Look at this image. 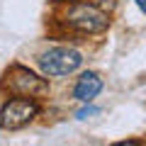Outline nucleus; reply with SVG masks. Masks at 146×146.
<instances>
[{
    "mask_svg": "<svg viewBox=\"0 0 146 146\" xmlns=\"http://www.w3.org/2000/svg\"><path fill=\"white\" fill-rule=\"evenodd\" d=\"M3 88L12 95H20V98H34V95H44L49 90V83L39 76L29 71V68L22 66H12L5 73V80H3Z\"/></svg>",
    "mask_w": 146,
    "mask_h": 146,
    "instance_id": "nucleus-1",
    "label": "nucleus"
},
{
    "mask_svg": "<svg viewBox=\"0 0 146 146\" xmlns=\"http://www.w3.org/2000/svg\"><path fill=\"white\" fill-rule=\"evenodd\" d=\"M83 63V56H80L76 49H68V46H58L46 51L42 58H39V66L46 76H68L73 73L76 68Z\"/></svg>",
    "mask_w": 146,
    "mask_h": 146,
    "instance_id": "nucleus-2",
    "label": "nucleus"
},
{
    "mask_svg": "<svg viewBox=\"0 0 146 146\" xmlns=\"http://www.w3.org/2000/svg\"><path fill=\"white\" fill-rule=\"evenodd\" d=\"M66 22L73 27V29L78 32H102L107 27V15L102 10H98L95 5H85V3H78V5H73L66 15Z\"/></svg>",
    "mask_w": 146,
    "mask_h": 146,
    "instance_id": "nucleus-3",
    "label": "nucleus"
},
{
    "mask_svg": "<svg viewBox=\"0 0 146 146\" xmlns=\"http://www.w3.org/2000/svg\"><path fill=\"white\" fill-rule=\"evenodd\" d=\"M39 107H36L32 100H25V98H15L3 107L0 112V127L3 129H20V127L29 124L32 119L36 117Z\"/></svg>",
    "mask_w": 146,
    "mask_h": 146,
    "instance_id": "nucleus-4",
    "label": "nucleus"
},
{
    "mask_svg": "<svg viewBox=\"0 0 146 146\" xmlns=\"http://www.w3.org/2000/svg\"><path fill=\"white\" fill-rule=\"evenodd\" d=\"M100 90H102V80H100L98 73H83L76 83V98L80 102H90Z\"/></svg>",
    "mask_w": 146,
    "mask_h": 146,
    "instance_id": "nucleus-5",
    "label": "nucleus"
},
{
    "mask_svg": "<svg viewBox=\"0 0 146 146\" xmlns=\"http://www.w3.org/2000/svg\"><path fill=\"white\" fill-rule=\"evenodd\" d=\"M95 112H98L95 107H88V110H80V112H78V117H80V119H85L88 115H95Z\"/></svg>",
    "mask_w": 146,
    "mask_h": 146,
    "instance_id": "nucleus-6",
    "label": "nucleus"
},
{
    "mask_svg": "<svg viewBox=\"0 0 146 146\" xmlns=\"http://www.w3.org/2000/svg\"><path fill=\"white\" fill-rule=\"evenodd\" d=\"M136 5L141 7V12H146V0H136Z\"/></svg>",
    "mask_w": 146,
    "mask_h": 146,
    "instance_id": "nucleus-7",
    "label": "nucleus"
}]
</instances>
